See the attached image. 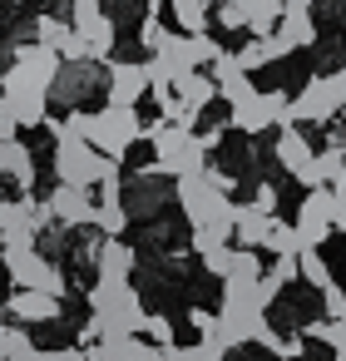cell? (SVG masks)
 <instances>
[{"label": "cell", "mask_w": 346, "mask_h": 361, "mask_svg": "<svg viewBox=\"0 0 346 361\" xmlns=\"http://www.w3.org/2000/svg\"><path fill=\"white\" fill-rule=\"evenodd\" d=\"M321 312H326L331 322H341V317H346V292H341L336 282H331V287H321Z\"/></svg>", "instance_id": "cell-36"}, {"label": "cell", "mask_w": 346, "mask_h": 361, "mask_svg": "<svg viewBox=\"0 0 346 361\" xmlns=\"http://www.w3.org/2000/svg\"><path fill=\"white\" fill-rule=\"evenodd\" d=\"M292 124V99L282 90H252L228 109V129L237 134H262V129H287Z\"/></svg>", "instance_id": "cell-6"}, {"label": "cell", "mask_w": 346, "mask_h": 361, "mask_svg": "<svg viewBox=\"0 0 346 361\" xmlns=\"http://www.w3.org/2000/svg\"><path fill=\"white\" fill-rule=\"evenodd\" d=\"M144 302L129 282H99L89 287V326H85V341H99V336H134L144 331Z\"/></svg>", "instance_id": "cell-2"}, {"label": "cell", "mask_w": 346, "mask_h": 361, "mask_svg": "<svg viewBox=\"0 0 346 361\" xmlns=\"http://www.w3.org/2000/svg\"><path fill=\"white\" fill-rule=\"evenodd\" d=\"M341 75H346V65H341Z\"/></svg>", "instance_id": "cell-45"}, {"label": "cell", "mask_w": 346, "mask_h": 361, "mask_svg": "<svg viewBox=\"0 0 346 361\" xmlns=\"http://www.w3.org/2000/svg\"><path fill=\"white\" fill-rule=\"evenodd\" d=\"M307 6H311V0H307Z\"/></svg>", "instance_id": "cell-46"}, {"label": "cell", "mask_w": 346, "mask_h": 361, "mask_svg": "<svg viewBox=\"0 0 346 361\" xmlns=\"http://www.w3.org/2000/svg\"><path fill=\"white\" fill-rule=\"evenodd\" d=\"M20 351H30V331L20 322H0V361H11Z\"/></svg>", "instance_id": "cell-29"}, {"label": "cell", "mask_w": 346, "mask_h": 361, "mask_svg": "<svg viewBox=\"0 0 346 361\" xmlns=\"http://www.w3.org/2000/svg\"><path fill=\"white\" fill-rule=\"evenodd\" d=\"M85 356L89 361H163V346H154L144 331H134V336H99L85 346Z\"/></svg>", "instance_id": "cell-14"}, {"label": "cell", "mask_w": 346, "mask_h": 361, "mask_svg": "<svg viewBox=\"0 0 346 361\" xmlns=\"http://www.w3.org/2000/svg\"><path fill=\"white\" fill-rule=\"evenodd\" d=\"M282 11H287V0H247V30H252V40L272 35L277 20H282Z\"/></svg>", "instance_id": "cell-25"}, {"label": "cell", "mask_w": 346, "mask_h": 361, "mask_svg": "<svg viewBox=\"0 0 346 361\" xmlns=\"http://www.w3.org/2000/svg\"><path fill=\"white\" fill-rule=\"evenodd\" d=\"M45 203H50V218L55 223H65V228H94V198H89V188L55 183V193Z\"/></svg>", "instance_id": "cell-15"}, {"label": "cell", "mask_w": 346, "mask_h": 361, "mask_svg": "<svg viewBox=\"0 0 346 361\" xmlns=\"http://www.w3.org/2000/svg\"><path fill=\"white\" fill-rule=\"evenodd\" d=\"M163 361H223V351L218 346H208V341H198V346H163Z\"/></svg>", "instance_id": "cell-32"}, {"label": "cell", "mask_w": 346, "mask_h": 361, "mask_svg": "<svg viewBox=\"0 0 346 361\" xmlns=\"http://www.w3.org/2000/svg\"><path fill=\"white\" fill-rule=\"evenodd\" d=\"M144 336H149L154 346H173V322H168L163 312H154V317H144Z\"/></svg>", "instance_id": "cell-34"}, {"label": "cell", "mask_w": 346, "mask_h": 361, "mask_svg": "<svg viewBox=\"0 0 346 361\" xmlns=\"http://www.w3.org/2000/svg\"><path fill=\"white\" fill-rule=\"evenodd\" d=\"M114 169H119V164H114L109 154H99L89 139H80V134H60V139H55V178H60V183L99 188Z\"/></svg>", "instance_id": "cell-5"}, {"label": "cell", "mask_w": 346, "mask_h": 361, "mask_svg": "<svg viewBox=\"0 0 346 361\" xmlns=\"http://www.w3.org/2000/svg\"><path fill=\"white\" fill-rule=\"evenodd\" d=\"M6 312L16 317V322H60V297L55 292H40V287H16L11 297H6Z\"/></svg>", "instance_id": "cell-17"}, {"label": "cell", "mask_w": 346, "mask_h": 361, "mask_svg": "<svg viewBox=\"0 0 346 361\" xmlns=\"http://www.w3.org/2000/svg\"><path fill=\"white\" fill-rule=\"evenodd\" d=\"M70 25L89 40L94 60L104 65V60H109V50H114V20L99 11V0H75V20H70Z\"/></svg>", "instance_id": "cell-16"}, {"label": "cell", "mask_w": 346, "mask_h": 361, "mask_svg": "<svg viewBox=\"0 0 346 361\" xmlns=\"http://www.w3.org/2000/svg\"><path fill=\"white\" fill-rule=\"evenodd\" d=\"M252 208L277 213V188H272V183H257V188H252Z\"/></svg>", "instance_id": "cell-41"}, {"label": "cell", "mask_w": 346, "mask_h": 361, "mask_svg": "<svg viewBox=\"0 0 346 361\" xmlns=\"http://www.w3.org/2000/svg\"><path fill=\"white\" fill-rule=\"evenodd\" d=\"M0 262H6V272H11V282H16V287H40V292L65 297V277H60V267H55L45 252L20 247V252H0Z\"/></svg>", "instance_id": "cell-10"}, {"label": "cell", "mask_w": 346, "mask_h": 361, "mask_svg": "<svg viewBox=\"0 0 346 361\" xmlns=\"http://www.w3.org/2000/svg\"><path fill=\"white\" fill-rule=\"evenodd\" d=\"M173 94H178V104H173V114H168V119L193 129V124L203 119V109L218 99V80H213L208 70H188V75H178V80H173Z\"/></svg>", "instance_id": "cell-11"}, {"label": "cell", "mask_w": 346, "mask_h": 361, "mask_svg": "<svg viewBox=\"0 0 346 361\" xmlns=\"http://www.w3.org/2000/svg\"><path fill=\"white\" fill-rule=\"evenodd\" d=\"M70 35H75V25H65L60 16H40V20H35V45H45V50H55V55L65 50Z\"/></svg>", "instance_id": "cell-27"}, {"label": "cell", "mask_w": 346, "mask_h": 361, "mask_svg": "<svg viewBox=\"0 0 346 361\" xmlns=\"http://www.w3.org/2000/svg\"><path fill=\"white\" fill-rule=\"evenodd\" d=\"M316 169H321V183H326V188L341 183V178H346V149H336V144L321 149V154H316Z\"/></svg>", "instance_id": "cell-31"}, {"label": "cell", "mask_w": 346, "mask_h": 361, "mask_svg": "<svg viewBox=\"0 0 346 361\" xmlns=\"http://www.w3.org/2000/svg\"><path fill=\"white\" fill-rule=\"evenodd\" d=\"M292 228H297V243H302V247H321V243L331 238V228H336V223H331V188H307V198H302Z\"/></svg>", "instance_id": "cell-12"}, {"label": "cell", "mask_w": 346, "mask_h": 361, "mask_svg": "<svg viewBox=\"0 0 346 361\" xmlns=\"http://www.w3.org/2000/svg\"><path fill=\"white\" fill-rule=\"evenodd\" d=\"M208 75L218 80V94H223L228 104H237V99H247V94H252V75H247V70L237 65V55H228V50L208 65Z\"/></svg>", "instance_id": "cell-21"}, {"label": "cell", "mask_w": 346, "mask_h": 361, "mask_svg": "<svg viewBox=\"0 0 346 361\" xmlns=\"http://www.w3.org/2000/svg\"><path fill=\"white\" fill-rule=\"evenodd\" d=\"M94 228H99L104 238H119V233L129 228V208H124V203H99V198H94Z\"/></svg>", "instance_id": "cell-28"}, {"label": "cell", "mask_w": 346, "mask_h": 361, "mask_svg": "<svg viewBox=\"0 0 346 361\" xmlns=\"http://www.w3.org/2000/svg\"><path fill=\"white\" fill-rule=\"evenodd\" d=\"M228 238H233V228L228 223H213V228H193V252L203 257V252H213V247H228Z\"/></svg>", "instance_id": "cell-30"}, {"label": "cell", "mask_w": 346, "mask_h": 361, "mask_svg": "<svg viewBox=\"0 0 346 361\" xmlns=\"http://www.w3.org/2000/svg\"><path fill=\"white\" fill-rule=\"evenodd\" d=\"M173 203L183 208L188 228H213V223H228V228H233V203H228V193L213 183L208 169L173 178Z\"/></svg>", "instance_id": "cell-3"}, {"label": "cell", "mask_w": 346, "mask_h": 361, "mask_svg": "<svg viewBox=\"0 0 346 361\" xmlns=\"http://www.w3.org/2000/svg\"><path fill=\"white\" fill-rule=\"evenodd\" d=\"M0 173H11L25 193L35 188V159H30V149L20 139H0Z\"/></svg>", "instance_id": "cell-23"}, {"label": "cell", "mask_w": 346, "mask_h": 361, "mask_svg": "<svg viewBox=\"0 0 346 361\" xmlns=\"http://www.w3.org/2000/svg\"><path fill=\"white\" fill-rule=\"evenodd\" d=\"M0 312H6V302H0Z\"/></svg>", "instance_id": "cell-44"}, {"label": "cell", "mask_w": 346, "mask_h": 361, "mask_svg": "<svg viewBox=\"0 0 346 361\" xmlns=\"http://www.w3.org/2000/svg\"><path fill=\"white\" fill-rule=\"evenodd\" d=\"M208 6L213 0H168V11L183 35H208Z\"/></svg>", "instance_id": "cell-24"}, {"label": "cell", "mask_w": 346, "mask_h": 361, "mask_svg": "<svg viewBox=\"0 0 346 361\" xmlns=\"http://www.w3.org/2000/svg\"><path fill=\"white\" fill-rule=\"evenodd\" d=\"M163 40H168V30H163V25H159V20H154V16H149V20H144V25H139V45H149V50H159V45H163Z\"/></svg>", "instance_id": "cell-39"}, {"label": "cell", "mask_w": 346, "mask_h": 361, "mask_svg": "<svg viewBox=\"0 0 346 361\" xmlns=\"http://www.w3.org/2000/svg\"><path fill=\"white\" fill-rule=\"evenodd\" d=\"M331 223L346 233V178H341V183H331Z\"/></svg>", "instance_id": "cell-40"}, {"label": "cell", "mask_w": 346, "mask_h": 361, "mask_svg": "<svg viewBox=\"0 0 346 361\" xmlns=\"http://www.w3.org/2000/svg\"><path fill=\"white\" fill-rule=\"evenodd\" d=\"M272 154H277V164L302 183V188H326L321 183V169H316V149L307 144V134L297 129V124H287V129H277V144H272Z\"/></svg>", "instance_id": "cell-9"}, {"label": "cell", "mask_w": 346, "mask_h": 361, "mask_svg": "<svg viewBox=\"0 0 346 361\" xmlns=\"http://www.w3.org/2000/svg\"><path fill=\"white\" fill-rule=\"evenodd\" d=\"M267 252H272V257H292V252H302V243H297V228H292V223H277V228H272V243H267Z\"/></svg>", "instance_id": "cell-33"}, {"label": "cell", "mask_w": 346, "mask_h": 361, "mask_svg": "<svg viewBox=\"0 0 346 361\" xmlns=\"http://www.w3.org/2000/svg\"><path fill=\"white\" fill-rule=\"evenodd\" d=\"M233 55H237V65H242L247 75L267 65V55H262V40H252V45H242V50H233Z\"/></svg>", "instance_id": "cell-38"}, {"label": "cell", "mask_w": 346, "mask_h": 361, "mask_svg": "<svg viewBox=\"0 0 346 361\" xmlns=\"http://www.w3.org/2000/svg\"><path fill=\"white\" fill-rule=\"evenodd\" d=\"M11 361H89V356H85L80 346H65V351H35V346H30V351L11 356Z\"/></svg>", "instance_id": "cell-35"}, {"label": "cell", "mask_w": 346, "mask_h": 361, "mask_svg": "<svg viewBox=\"0 0 346 361\" xmlns=\"http://www.w3.org/2000/svg\"><path fill=\"white\" fill-rule=\"evenodd\" d=\"M0 233H6V203H0Z\"/></svg>", "instance_id": "cell-43"}, {"label": "cell", "mask_w": 346, "mask_h": 361, "mask_svg": "<svg viewBox=\"0 0 346 361\" xmlns=\"http://www.w3.org/2000/svg\"><path fill=\"white\" fill-rule=\"evenodd\" d=\"M297 267H302V282L307 287H331V267H326V257H321V247H302L297 252Z\"/></svg>", "instance_id": "cell-26"}, {"label": "cell", "mask_w": 346, "mask_h": 361, "mask_svg": "<svg viewBox=\"0 0 346 361\" xmlns=\"http://www.w3.org/2000/svg\"><path fill=\"white\" fill-rule=\"evenodd\" d=\"M144 139L154 144V164H149V173L183 178V173L208 169V144H203V134H193L188 124L154 119V124H144Z\"/></svg>", "instance_id": "cell-1"}, {"label": "cell", "mask_w": 346, "mask_h": 361, "mask_svg": "<svg viewBox=\"0 0 346 361\" xmlns=\"http://www.w3.org/2000/svg\"><path fill=\"white\" fill-rule=\"evenodd\" d=\"M154 55H159V60L173 70V80H178V75H188V70H208V65L223 55V45H218L213 35H183V30L173 35V30H168V40H163Z\"/></svg>", "instance_id": "cell-8"}, {"label": "cell", "mask_w": 346, "mask_h": 361, "mask_svg": "<svg viewBox=\"0 0 346 361\" xmlns=\"http://www.w3.org/2000/svg\"><path fill=\"white\" fill-rule=\"evenodd\" d=\"M297 351H302V336H282V341H277V351H272V356H282V361H292V356H297Z\"/></svg>", "instance_id": "cell-42"}, {"label": "cell", "mask_w": 346, "mask_h": 361, "mask_svg": "<svg viewBox=\"0 0 346 361\" xmlns=\"http://www.w3.org/2000/svg\"><path fill=\"white\" fill-rule=\"evenodd\" d=\"M134 247L119 243V238H99V252H94V277L99 282H129L134 277Z\"/></svg>", "instance_id": "cell-19"}, {"label": "cell", "mask_w": 346, "mask_h": 361, "mask_svg": "<svg viewBox=\"0 0 346 361\" xmlns=\"http://www.w3.org/2000/svg\"><path fill=\"white\" fill-rule=\"evenodd\" d=\"M346 109V75H321L292 99V124H326Z\"/></svg>", "instance_id": "cell-7"}, {"label": "cell", "mask_w": 346, "mask_h": 361, "mask_svg": "<svg viewBox=\"0 0 346 361\" xmlns=\"http://www.w3.org/2000/svg\"><path fill=\"white\" fill-rule=\"evenodd\" d=\"M85 139H89L99 154L124 159V154L144 139V119H139L134 104H104V109H94V114L85 119Z\"/></svg>", "instance_id": "cell-4"}, {"label": "cell", "mask_w": 346, "mask_h": 361, "mask_svg": "<svg viewBox=\"0 0 346 361\" xmlns=\"http://www.w3.org/2000/svg\"><path fill=\"white\" fill-rule=\"evenodd\" d=\"M277 35H282L292 50L316 45V20H311V6H307V0H287V11H282V20H277Z\"/></svg>", "instance_id": "cell-20"}, {"label": "cell", "mask_w": 346, "mask_h": 361, "mask_svg": "<svg viewBox=\"0 0 346 361\" xmlns=\"http://www.w3.org/2000/svg\"><path fill=\"white\" fill-rule=\"evenodd\" d=\"M272 228H277L272 213H262V208H252V203H233V238H237L242 247H267V243H272Z\"/></svg>", "instance_id": "cell-18"}, {"label": "cell", "mask_w": 346, "mask_h": 361, "mask_svg": "<svg viewBox=\"0 0 346 361\" xmlns=\"http://www.w3.org/2000/svg\"><path fill=\"white\" fill-rule=\"evenodd\" d=\"M218 25L223 30H247V0L242 6H218Z\"/></svg>", "instance_id": "cell-37"}, {"label": "cell", "mask_w": 346, "mask_h": 361, "mask_svg": "<svg viewBox=\"0 0 346 361\" xmlns=\"http://www.w3.org/2000/svg\"><path fill=\"white\" fill-rule=\"evenodd\" d=\"M124 208H129V218H149V213H159V203H168V188L163 183H149V169L139 173V178H124Z\"/></svg>", "instance_id": "cell-22"}, {"label": "cell", "mask_w": 346, "mask_h": 361, "mask_svg": "<svg viewBox=\"0 0 346 361\" xmlns=\"http://www.w3.org/2000/svg\"><path fill=\"white\" fill-rule=\"evenodd\" d=\"M104 90H109V104H134L149 94V65L139 60H104Z\"/></svg>", "instance_id": "cell-13"}]
</instances>
